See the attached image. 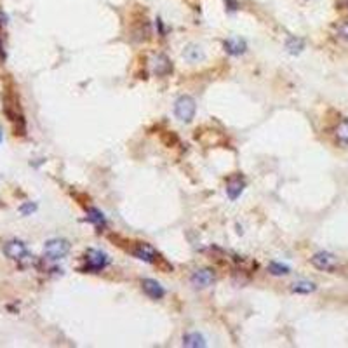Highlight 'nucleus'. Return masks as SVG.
I'll return each instance as SVG.
<instances>
[{"instance_id":"1","label":"nucleus","mask_w":348,"mask_h":348,"mask_svg":"<svg viewBox=\"0 0 348 348\" xmlns=\"http://www.w3.org/2000/svg\"><path fill=\"white\" fill-rule=\"evenodd\" d=\"M195 112H197V104H195V100L191 96H181L174 104V115L181 122H191Z\"/></svg>"},{"instance_id":"2","label":"nucleus","mask_w":348,"mask_h":348,"mask_svg":"<svg viewBox=\"0 0 348 348\" xmlns=\"http://www.w3.org/2000/svg\"><path fill=\"white\" fill-rule=\"evenodd\" d=\"M68 253H70V242L65 239H51L44 245V254L49 260H63Z\"/></svg>"},{"instance_id":"3","label":"nucleus","mask_w":348,"mask_h":348,"mask_svg":"<svg viewBox=\"0 0 348 348\" xmlns=\"http://www.w3.org/2000/svg\"><path fill=\"white\" fill-rule=\"evenodd\" d=\"M86 266H84V272H101L104 266L110 263L108 256L101 251H96V249H89L86 253Z\"/></svg>"},{"instance_id":"4","label":"nucleus","mask_w":348,"mask_h":348,"mask_svg":"<svg viewBox=\"0 0 348 348\" xmlns=\"http://www.w3.org/2000/svg\"><path fill=\"white\" fill-rule=\"evenodd\" d=\"M310 263L315 266L317 270H322V272H331L338 266V258L334 254L328 253V251H320V253L313 254L310 258Z\"/></svg>"},{"instance_id":"5","label":"nucleus","mask_w":348,"mask_h":348,"mask_svg":"<svg viewBox=\"0 0 348 348\" xmlns=\"http://www.w3.org/2000/svg\"><path fill=\"white\" fill-rule=\"evenodd\" d=\"M4 254L9 258V260L19 261V260H25V258H28V249H26L25 242H21V241H17V239H14V241L5 242Z\"/></svg>"},{"instance_id":"6","label":"nucleus","mask_w":348,"mask_h":348,"mask_svg":"<svg viewBox=\"0 0 348 348\" xmlns=\"http://www.w3.org/2000/svg\"><path fill=\"white\" fill-rule=\"evenodd\" d=\"M138 260L146 261V263H157V260L160 258V254L155 251V247H152L150 244H145V242H139V244L134 245V249L131 251Z\"/></svg>"},{"instance_id":"7","label":"nucleus","mask_w":348,"mask_h":348,"mask_svg":"<svg viewBox=\"0 0 348 348\" xmlns=\"http://www.w3.org/2000/svg\"><path fill=\"white\" fill-rule=\"evenodd\" d=\"M191 284H193L195 287H200V289H204V287H209L214 284L216 277L214 274H212L211 270L208 268H202V270H197L193 275H191Z\"/></svg>"},{"instance_id":"8","label":"nucleus","mask_w":348,"mask_h":348,"mask_svg":"<svg viewBox=\"0 0 348 348\" xmlns=\"http://www.w3.org/2000/svg\"><path fill=\"white\" fill-rule=\"evenodd\" d=\"M141 287H143V291H145L150 298H154V299H160L166 295L164 287H162L157 280H152V278H145V280L141 282Z\"/></svg>"},{"instance_id":"9","label":"nucleus","mask_w":348,"mask_h":348,"mask_svg":"<svg viewBox=\"0 0 348 348\" xmlns=\"http://www.w3.org/2000/svg\"><path fill=\"white\" fill-rule=\"evenodd\" d=\"M223 46H225V51H226L228 54H232V56H241V54H244L245 49H247L245 40L239 37L228 38V40H225Z\"/></svg>"},{"instance_id":"10","label":"nucleus","mask_w":348,"mask_h":348,"mask_svg":"<svg viewBox=\"0 0 348 348\" xmlns=\"http://www.w3.org/2000/svg\"><path fill=\"white\" fill-rule=\"evenodd\" d=\"M171 70H173V65H171L169 58L166 54H157L154 59V73L157 77H164V75L171 73Z\"/></svg>"},{"instance_id":"11","label":"nucleus","mask_w":348,"mask_h":348,"mask_svg":"<svg viewBox=\"0 0 348 348\" xmlns=\"http://www.w3.org/2000/svg\"><path fill=\"white\" fill-rule=\"evenodd\" d=\"M245 187V181L241 178V176H235V178H232L230 181L226 183V193L228 197L232 200H235L239 195L242 193V190H244Z\"/></svg>"},{"instance_id":"12","label":"nucleus","mask_w":348,"mask_h":348,"mask_svg":"<svg viewBox=\"0 0 348 348\" xmlns=\"http://www.w3.org/2000/svg\"><path fill=\"white\" fill-rule=\"evenodd\" d=\"M291 289H293V293H299V295H310V293H313L317 289V286L310 280H299L295 282Z\"/></svg>"},{"instance_id":"13","label":"nucleus","mask_w":348,"mask_h":348,"mask_svg":"<svg viewBox=\"0 0 348 348\" xmlns=\"http://www.w3.org/2000/svg\"><path fill=\"white\" fill-rule=\"evenodd\" d=\"M183 345H185V347L199 348V347H206V341H204L202 336L197 334V332H190V334L183 336Z\"/></svg>"},{"instance_id":"14","label":"nucleus","mask_w":348,"mask_h":348,"mask_svg":"<svg viewBox=\"0 0 348 348\" xmlns=\"http://www.w3.org/2000/svg\"><path fill=\"white\" fill-rule=\"evenodd\" d=\"M87 221L89 223H92V225H96V226H104V216H103V212L101 211H98V209H94V208H89L87 209Z\"/></svg>"},{"instance_id":"15","label":"nucleus","mask_w":348,"mask_h":348,"mask_svg":"<svg viewBox=\"0 0 348 348\" xmlns=\"http://www.w3.org/2000/svg\"><path fill=\"white\" fill-rule=\"evenodd\" d=\"M286 49L289 51L291 54H299L303 49H305V42H303L301 38L291 37V38H287V42H286Z\"/></svg>"},{"instance_id":"16","label":"nucleus","mask_w":348,"mask_h":348,"mask_svg":"<svg viewBox=\"0 0 348 348\" xmlns=\"http://www.w3.org/2000/svg\"><path fill=\"white\" fill-rule=\"evenodd\" d=\"M336 138H338L343 145H348V121H343L336 127Z\"/></svg>"},{"instance_id":"17","label":"nucleus","mask_w":348,"mask_h":348,"mask_svg":"<svg viewBox=\"0 0 348 348\" xmlns=\"http://www.w3.org/2000/svg\"><path fill=\"white\" fill-rule=\"evenodd\" d=\"M268 270H270V274L272 275H287L291 272L289 266L280 265V263H270Z\"/></svg>"},{"instance_id":"18","label":"nucleus","mask_w":348,"mask_h":348,"mask_svg":"<svg viewBox=\"0 0 348 348\" xmlns=\"http://www.w3.org/2000/svg\"><path fill=\"white\" fill-rule=\"evenodd\" d=\"M34 211H37V204H23V206H21L19 208V212L23 216H28V214H32V212Z\"/></svg>"},{"instance_id":"19","label":"nucleus","mask_w":348,"mask_h":348,"mask_svg":"<svg viewBox=\"0 0 348 348\" xmlns=\"http://www.w3.org/2000/svg\"><path fill=\"white\" fill-rule=\"evenodd\" d=\"M185 56H187L190 61H195V59L200 58V51L197 49V47H188L187 52H185Z\"/></svg>"},{"instance_id":"20","label":"nucleus","mask_w":348,"mask_h":348,"mask_svg":"<svg viewBox=\"0 0 348 348\" xmlns=\"http://www.w3.org/2000/svg\"><path fill=\"white\" fill-rule=\"evenodd\" d=\"M338 35H340L343 40L348 42V21H343V23L338 26Z\"/></svg>"},{"instance_id":"21","label":"nucleus","mask_w":348,"mask_h":348,"mask_svg":"<svg viewBox=\"0 0 348 348\" xmlns=\"http://www.w3.org/2000/svg\"><path fill=\"white\" fill-rule=\"evenodd\" d=\"M5 25H7V16H5V13L0 9V28H4Z\"/></svg>"},{"instance_id":"22","label":"nucleus","mask_w":348,"mask_h":348,"mask_svg":"<svg viewBox=\"0 0 348 348\" xmlns=\"http://www.w3.org/2000/svg\"><path fill=\"white\" fill-rule=\"evenodd\" d=\"M5 59V52H4V46H2V40H0V65L4 63Z\"/></svg>"},{"instance_id":"23","label":"nucleus","mask_w":348,"mask_h":348,"mask_svg":"<svg viewBox=\"0 0 348 348\" xmlns=\"http://www.w3.org/2000/svg\"><path fill=\"white\" fill-rule=\"evenodd\" d=\"M226 4L230 5V9H232V11H235V9H237V2H235V0H226Z\"/></svg>"},{"instance_id":"24","label":"nucleus","mask_w":348,"mask_h":348,"mask_svg":"<svg viewBox=\"0 0 348 348\" xmlns=\"http://www.w3.org/2000/svg\"><path fill=\"white\" fill-rule=\"evenodd\" d=\"M0 143H2V127H0Z\"/></svg>"}]
</instances>
